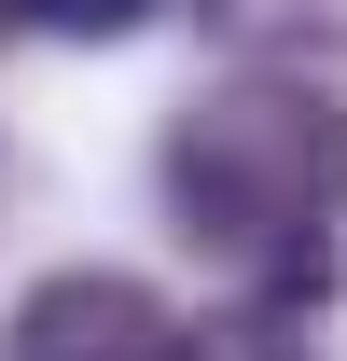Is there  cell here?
<instances>
[{
	"label": "cell",
	"mask_w": 347,
	"mask_h": 361,
	"mask_svg": "<svg viewBox=\"0 0 347 361\" xmlns=\"http://www.w3.org/2000/svg\"><path fill=\"white\" fill-rule=\"evenodd\" d=\"M153 180H167V223L195 250L250 264L264 292H319L334 278L319 223L347 195V111L305 84H209V97H181Z\"/></svg>",
	"instance_id": "1"
},
{
	"label": "cell",
	"mask_w": 347,
	"mask_h": 361,
	"mask_svg": "<svg viewBox=\"0 0 347 361\" xmlns=\"http://www.w3.org/2000/svg\"><path fill=\"white\" fill-rule=\"evenodd\" d=\"M167 306L139 278H42L14 306V361H167Z\"/></svg>",
	"instance_id": "2"
},
{
	"label": "cell",
	"mask_w": 347,
	"mask_h": 361,
	"mask_svg": "<svg viewBox=\"0 0 347 361\" xmlns=\"http://www.w3.org/2000/svg\"><path fill=\"white\" fill-rule=\"evenodd\" d=\"M167 361H319V348H305L292 319H264V306H236V319H195V334H181Z\"/></svg>",
	"instance_id": "3"
},
{
	"label": "cell",
	"mask_w": 347,
	"mask_h": 361,
	"mask_svg": "<svg viewBox=\"0 0 347 361\" xmlns=\"http://www.w3.org/2000/svg\"><path fill=\"white\" fill-rule=\"evenodd\" d=\"M14 28H56V42H126V28H153L167 0H0Z\"/></svg>",
	"instance_id": "4"
}]
</instances>
